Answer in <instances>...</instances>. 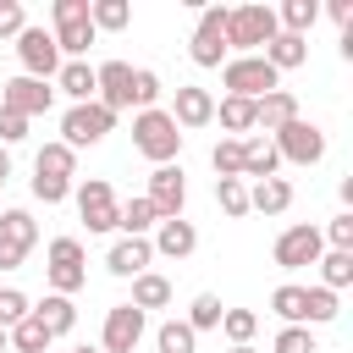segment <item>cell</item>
Returning <instances> with one entry per match:
<instances>
[{"label":"cell","mask_w":353,"mask_h":353,"mask_svg":"<svg viewBox=\"0 0 353 353\" xmlns=\"http://www.w3.org/2000/svg\"><path fill=\"white\" fill-rule=\"evenodd\" d=\"M276 11L270 6H226V61L232 55H259L276 39Z\"/></svg>","instance_id":"cell-1"},{"label":"cell","mask_w":353,"mask_h":353,"mask_svg":"<svg viewBox=\"0 0 353 353\" xmlns=\"http://www.w3.org/2000/svg\"><path fill=\"white\" fill-rule=\"evenodd\" d=\"M132 149L143 154V160H154V165H176V154H182V127L154 105V110H138L132 116Z\"/></svg>","instance_id":"cell-2"},{"label":"cell","mask_w":353,"mask_h":353,"mask_svg":"<svg viewBox=\"0 0 353 353\" xmlns=\"http://www.w3.org/2000/svg\"><path fill=\"white\" fill-rule=\"evenodd\" d=\"M72 176H77V154H72L61 138L44 143V149L33 154V199H39V204L72 199Z\"/></svg>","instance_id":"cell-3"},{"label":"cell","mask_w":353,"mask_h":353,"mask_svg":"<svg viewBox=\"0 0 353 353\" xmlns=\"http://www.w3.org/2000/svg\"><path fill=\"white\" fill-rule=\"evenodd\" d=\"M50 17H55V50H61V61H83L88 55V44L99 39L94 33V22H88V0H55L50 6Z\"/></svg>","instance_id":"cell-4"},{"label":"cell","mask_w":353,"mask_h":353,"mask_svg":"<svg viewBox=\"0 0 353 353\" xmlns=\"http://www.w3.org/2000/svg\"><path fill=\"white\" fill-rule=\"evenodd\" d=\"M44 281H50V292H61V298H72V292L88 281V254H83L77 237H50V248H44Z\"/></svg>","instance_id":"cell-5"},{"label":"cell","mask_w":353,"mask_h":353,"mask_svg":"<svg viewBox=\"0 0 353 353\" xmlns=\"http://www.w3.org/2000/svg\"><path fill=\"white\" fill-rule=\"evenodd\" d=\"M110 127H116V116H110L99 99H88V105H66V116H61V143L77 154V149L105 143V138H110Z\"/></svg>","instance_id":"cell-6"},{"label":"cell","mask_w":353,"mask_h":353,"mask_svg":"<svg viewBox=\"0 0 353 353\" xmlns=\"http://www.w3.org/2000/svg\"><path fill=\"white\" fill-rule=\"evenodd\" d=\"M221 88H226L232 99H265L270 88H281V77L265 66V55H232V61L221 66Z\"/></svg>","instance_id":"cell-7"},{"label":"cell","mask_w":353,"mask_h":353,"mask_svg":"<svg viewBox=\"0 0 353 353\" xmlns=\"http://www.w3.org/2000/svg\"><path fill=\"white\" fill-rule=\"evenodd\" d=\"M188 61L193 66H226V6H204L188 39Z\"/></svg>","instance_id":"cell-8"},{"label":"cell","mask_w":353,"mask_h":353,"mask_svg":"<svg viewBox=\"0 0 353 353\" xmlns=\"http://www.w3.org/2000/svg\"><path fill=\"white\" fill-rule=\"evenodd\" d=\"M17 61H22V77L55 83V72H61V50H55V33L28 22V28L17 33Z\"/></svg>","instance_id":"cell-9"},{"label":"cell","mask_w":353,"mask_h":353,"mask_svg":"<svg viewBox=\"0 0 353 353\" xmlns=\"http://www.w3.org/2000/svg\"><path fill=\"white\" fill-rule=\"evenodd\" d=\"M270 143H276V160H287V165H320L325 160V132L303 116L287 121L281 132H270Z\"/></svg>","instance_id":"cell-10"},{"label":"cell","mask_w":353,"mask_h":353,"mask_svg":"<svg viewBox=\"0 0 353 353\" xmlns=\"http://www.w3.org/2000/svg\"><path fill=\"white\" fill-rule=\"evenodd\" d=\"M72 199H77V215H83V226L88 232H116V193H110V182L105 176H88V182H72Z\"/></svg>","instance_id":"cell-11"},{"label":"cell","mask_w":353,"mask_h":353,"mask_svg":"<svg viewBox=\"0 0 353 353\" xmlns=\"http://www.w3.org/2000/svg\"><path fill=\"white\" fill-rule=\"evenodd\" d=\"M320 254H325V237H320V226H309V221L287 226V232L276 237V248H270V259H276L281 270H303V265H314Z\"/></svg>","instance_id":"cell-12"},{"label":"cell","mask_w":353,"mask_h":353,"mask_svg":"<svg viewBox=\"0 0 353 353\" xmlns=\"http://www.w3.org/2000/svg\"><path fill=\"white\" fill-rule=\"evenodd\" d=\"M149 204H154V215L160 221H176L182 210H188V176H182V165H154L149 171V193H143Z\"/></svg>","instance_id":"cell-13"},{"label":"cell","mask_w":353,"mask_h":353,"mask_svg":"<svg viewBox=\"0 0 353 353\" xmlns=\"http://www.w3.org/2000/svg\"><path fill=\"white\" fill-rule=\"evenodd\" d=\"M138 342H143V309H132V303L105 309V325H99V353H132Z\"/></svg>","instance_id":"cell-14"},{"label":"cell","mask_w":353,"mask_h":353,"mask_svg":"<svg viewBox=\"0 0 353 353\" xmlns=\"http://www.w3.org/2000/svg\"><path fill=\"white\" fill-rule=\"evenodd\" d=\"M50 105H55V88L39 83V77H22V72H17L11 83H0V110H17V116L33 121V116H44Z\"/></svg>","instance_id":"cell-15"},{"label":"cell","mask_w":353,"mask_h":353,"mask_svg":"<svg viewBox=\"0 0 353 353\" xmlns=\"http://www.w3.org/2000/svg\"><path fill=\"white\" fill-rule=\"evenodd\" d=\"M176 127H182V138L193 132V127H210L215 121V94L210 88H199V83H176V94H171V110H165Z\"/></svg>","instance_id":"cell-16"},{"label":"cell","mask_w":353,"mask_h":353,"mask_svg":"<svg viewBox=\"0 0 353 353\" xmlns=\"http://www.w3.org/2000/svg\"><path fill=\"white\" fill-rule=\"evenodd\" d=\"M94 99H99L110 116H121V110L132 105V66H127V61H99V66H94Z\"/></svg>","instance_id":"cell-17"},{"label":"cell","mask_w":353,"mask_h":353,"mask_svg":"<svg viewBox=\"0 0 353 353\" xmlns=\"http://www.w3.org/2000/svg\"><path fill=\"white\" fill-rule=\"evenodd\" d=\"M149 265H154V248H149V237H116V243L105 248V270H110V276H121V281L143 276Z\"/></svg>","instance_id":"cell-18"},{"label":"cell","mask_w":353,"mask_h":353,"mask_svg":"<svg viewBox=\"0 0 353 353\" xmlns=\"http://www.w3.org/2000/svg\"><path fill=\"white\" fill-rule=\"evenodd\" d=\"M149 248H154L160 259H188V254L199 248V226H193L188 215H176V221H160V226L149 232Z\"/></svg>","instance_id":"cell-19"},{"label":"cell","mask_w":353,"mask_h":353,"mask_svg":"<svg viewBox=\"0 0 353 353\" xmlns=\"http://www.w3.org/2000/svg\"><path fill=\"white\" fill-rule=\"evenodd\" d=\"M303 110H298V94L292 88H270L265 99H254V127H265V132H281L287 121H298Z\"/></svg>","instance_id":"cell-20"},{"label":"cell","mask_w":353,"mask_h":353,"mask_svg":"<svg viewBox=\"0 0 353 353\" xmlns=\"http://www.w3.org/2000/svg\"><path fill=\"white\" fill-rule=\"evenodd\" d=\"M33 314H39V325H44L55 342L77 331V303H72V298H61V292H44V298L33 303Z\"/></svg>","instance_id":"cell-21"},{"label":"cell","mask_w":353,"mask_h":353,"mask_svg":"<svg viewBox=\"0 0 353 353\" xmlns=\"http://www.w3.org/2000/svg\"><path fill=\"white\" fill-rule=\"evenodd\" d=\"M259 55H265V66L281 77V72H298V66L309 61V39H298V33H276Z\"/></svg>","instance_id":"cell-22"},{"label":"cell","mask_w":353,"mask_h":353,"mask_svg":"<svg viewBox=\"0 0 353 353\" xmlns=\"http://www.w3.org/2000/svg\"><path fill=\"white\" fill-rule=\"evenodd\" d=\"M248 210H259V215H287V210H292V182H287V176L248 182Z\"/></svg>","instance_id":"cell-23"},{"label":"cell","mask_w":353,"mask_h":353,"mask_svg":"<svg viewBox=\"0 0 353 353\" xmlns=\"http://www.w3.org/2000/svg\"><path fill=\"white\" fill-rule=\"evenodd\" d=\"M50 88L66 94L72 105H88V99H94V66H88V61H61V72H55Z\"/></svg>","instance_id":"cell-24"},{"label":"cell","mask_w":353,"mask_h":353,"mask_svg":"<svg viewBox=\"0 0 353 353\" xmlns=\"http://www.w3.org/2000/svg\"><path fill=\"white\" fill-rule=\"evenodd\" d=\"M281 171V160H276V143L270 138H243V182H265V176H276Z\"/></svg>","instance_id":"cell-25"},{"label":"cell","mask_w":353,"mask_h":353,"mask_svg":"<svg viewBox=\"0 0 353 353\" xmlns=\"http://www.w3.org/2000/svg\"><path fill=\"white\" fill-rule=\"evenodd\" d=\"M154 226H160V215H154V204H149L143 193H132V199L116 210V232H121V237H149Z\"/></svg>","instance_id":"cell-26"},{"label":"cell","mask_w":353,"mask_h":353,"mask_svg":"<svg viewBox=\"0 0 353 353\" xmlns=\"http://www.w3.org/2000/svg\"><path fill=\"white\" fill-rule=\"evenodd\" d=\"M127 303L143 309V314H149V309H165V303H171V281H165L160 270H143V276H132V298H127Z\"/></svg>","instance_id":"cell-27"},{"label":"cell","mask_w":353,"mask_h":353,"mask_svg":"<svg viewBox=\"0 0 353 353\" xmlns=\"http://www.w3.org/2000/svg\"><path fill=\"white\" fill-rule=\"evenodd\" d=\"M314 22H320V0H281V11H276V28L298 33V39H309Z\"/></svg>","instance_id":"cell-28"},{"label":"cell","mask_w":353,"mask_h":353,"mask_svg":"<svg viewBox=\"0 0 353 353\" xmlns=\"http://www.w3.org/2000/svg\"><path fill=\"white\" fill-rule=\"evenodd\" d=\"M0 237L33 254V243H39V221H33V210H22V204H17V210H0Z\"/></svg>","instance_id":"cell-29"},{"label":"cell","mask_w":353,"mask_h":353,"mask_svg":"<svg viewBox=\"0 0 353 353\" xmlns=\"http://www.w3.org/2000/svg\"><path fill=\"white\" fill-rule=\"evenodd\" d=\"M314 265H320V287H325V292H342V287H353V254H342V248H325Z\"/></svg>","instance_id":"cell-30"},{"label":"cell","mask_w":353,"mask_h":353,"mask_svg":"<svg viewBox=\"0 0 353 353\" xmlns=\"http://www.w3.org/2000/svg\"><path fill=\"white\" fill-rule=\"evenodd\" d=\"M6 336H11V353H50V347H55V336H50V331L39 325V314L17 320V325H11Z\"/></svg>","instance_id":"cell-31"},{"label":"cell","mask_w":353,"mask_h":353,"mask_svg":"<svg viewBox=\"0 0 353 353\" xmlns=\"http://www.w3.org/2000/svg\"><path fill=\"white\" fill-rule=\"evenodd\" d=\"M88 22H94V33H121L132 22V6L127 0H88Z\"/></svg>","instance_id":"cell-32"},{"label":"cell","mask_w":353,"mask_h":353,"mask_svg":"<svg viewBox=\"0 0 353 353\" xmlns=\"http://www.w3.org/2000/svg\"><path fill=\"white\" fill-rule=\"evenodd\" d=\"M215 121L226 127V138H243V132H254V99H221L215 105Z\"/></svg>","instance_id":"cell-33"},{"label":"cell","mask_w":353,"mask_h":353,"mask_svg":"<svg viewBox=\"0 0 353 353\" xmlns=\"http://www.w3.org/2000/svg\"><path fill=\"white\" fill-rule=\"evenodd\" d=\"M154 347L160 353H199V336H193L188 320H160L154 325Z\"/></svg>","instance_id":"cell-34"},{"label":"cell","mask_w":353,"mask_h":353,"mask_svg":"<svg viewBox=\"0 0 353 353\" xmlns=\"http://www.w3.org/2000/svg\"><path fill=\"white\" fill-rule=\"evenodd\" d=\"M215 204H221V215L243 221L248 215V182L243 176H215Z\"/></svg>","instance_id":"cell-35"},{"label":"cell","mask_w":353,"mask_h":353,"mask_svg":"<svg viewBox=\"0 0 353 353\" xmlns=\"http://www.w3.org/2000/svg\"><path fill=\"white\" fill-rule=\"evenodd\" d=\"M270 314H276L281 325H303V287H298V281H281V287L270 292Z\"/></svg>","instance_id":"cell-36"},{"label":"cell","mask_w":353,"mask_h":353,"mask_svg":"<svg viewBox=\"0 0 353 353\" xmlns=\"http://www.w3.org/2000/svg\"><path fill=\"white\" fill-rule=\"evenodd\" d=\"M221 314H226V303H221L215 292H199V298L188 303V314H182V320H188V325H193V336H199V331H221Z\"/></svg>","instance_id":"cell-37"},{"label":"cell","mask_w":353,"mask_h":353,"mask_svg":"<svg viewBox=\"0 0 353 353\" xmlns=\"http://www.w3.org/2000/svg\"><path fill=\"white\" fill-rule=\"evenodd\" d=\"M342 309H336V292L325 287H303V325H331Z\"/></svg>","instance_id":"cell-38"},{"label":"cell","mask_w":353,"mask_h":353,"mask_svg":"<svg viewBox=\"0 0 353 353\" xmlns=\"http://www.w3.org/2000/svg\"><path fill=\"white\" fill-rule=\"evenodd\" d=\"M221 331H226V342H232V347H243V342H254L259 314H254V309H226V314H221Z\"/></svg>","instance_id":"cell-39"},{"label":"cell","mask_w":353,"mask_h":353,"mask_svg":"<svg viewBox=\"0 0 353 353\" xmlns=\"http://www.w3.org/2000/svg\"><path fill=\"white\" fill-rule=\"evenodd\" d=\"M160 94H165V83H160V72H149V66H138V72H132V105H138V110H154V105H160Z\"/></svg>","instance_id":"cell-40"},{"label":"cell","mask_w":353,"mask_h":353,"mask_svg":"<svg viewBox=\"0 0 353 353\" xmlns=\"http://www.w3.org/2000/svg\"><path fill=\"white\" fill-rule=\"evenodd\" d=\"M210 165H215V176H243V138H221L210 149Z\"/></svg>","instance_id":"cell-41"},{"label":"cell","mask_w":353,"mask_h":353,"mask_svg":"<svg viewBox=\"0 0 353 353\" xmlns=\"http://www.w3.org/2000/svg\"><path fill=\"white\" fill-rule=\"evenodd\" d=\"M28 314H33V298L17 292V287H0V331H11V325L28 320Z\"/></svg>","instance_id":"cell-42"},{"label":"cell","mask_w":353,"mask_h":353,"mask_svg":"<svg viewBox=\"0 0 353 353\" xmlns=\"http://www.w3.org/2000/svg\"><path fill=\"white\" fill-rule=\"evenodd\" d=\"M276 353H320V342H314L309 325H281L276 331Z\"/></svg>","instance_id":"cell-43"},{"label":"cell","mask_w":353,"mask_h":353,"mask_svg":"<svg viewBox=\"0 0 353 353\" xmlns=\"http://www.w3.org/2000/svg\"><path fill=\"white\" fill-rule=\"evenodd\" d=\"M320 237H325V248H342V254H353V210H342V215H331Z\"/></svg>","instance_id":"cell-44"},{"label":"cell","mask_w":353,"mask_h":353,"mask_svg":"<svg viewBox=\"0 0 353 353\" xmlns=\"http://www.w3.org/2000/svg\"><path fill=\"white\" fill-rule=\"evenodd\" d=\"M28 28V11H22V0H0V39H17Z\"/></svg>","instance_id":"cell-45"},{"label":"cell","mask_w":353,"mask_h":353,"mask_svg":"<svg viewBox=\"0 0 353 353\" xmlns=\"http://www.w3.org/2000/svg\"><path fill=\"white\" fill-rule=\"evenodd\" d=\"M22 138H28V116L0 110V149H11V143H22Z\"/></svg>","instance_id":"cell-46"},{"label":"cell","mask_w":353,"mask_h":353,"mask_svg":"<svg viewBox=\"0 0 353 353\" xmlns=\"http://www.w3.org/2000/svg\"><path fill=\"white\" fill-rule=\"evenodd\" d=\"M320 11H325V17L336 22V28H353V0H325Z\"/></svg>","instance_id":"cell-47"},{"label":"cell","mask_w":353,"mask_h":353,"mask_svg":"<svg viewBox=\"0 0 353 353\" xmlns=\"http://www.w3.org/2000/svg\"><path fill=\"white\" fill-rule=\"evenodd\" d=\"M22 259H28V248H17V243H6V237H0V270H17Z\"/></svg>","instance_id":"cell-48"},{"label":"cell","mask_w":353,"mask_h":353,"mask_svg":"<svg viewBox=\"0 0 353 353\" xmlns=\"http://www.w3.org/2000/svg\"><path fill=\"white\" fill-rule=\"evenodd\" d=\"M11 182V149H0V188Z\"/></svg>","instance_id":"cell-49"},{"label":"cell","mask_w":353,"mask_h":353,"mask_svg":"<svg viewBox=\"0 0 353 353\" xmlns=\"http://www.w3.org/2000/svg\"><path fill=\"white\" fill-rule=\"evenodd\" d=\"M0 353H11V336H6V331H0Z\"/></svg>","instance_id":"cell-50"},{"label":"cell","mask_w":353,"mask_h":353,"mask_svg":"<svg viewBox=\"0 0 353 353\" xmlns=\"http://www.w3.org/2000/svg\"><path fill=\"white\" fill-rule=\"evenodd\" d=\"M232 353H259V347H254V342H243V347H232Z\"/></svg>","instance_id":"cell-51"},{"label":"cell","mask_w":353,"mask_h":353,"mask_svg":"<svg viewBox=\"0 0 353 353\" xmlns=\"http://www.w3.org/2000/svg\"><path fill=\"white\" fill-rule=\"evenodd\" d=\"M66 353H99V347H66Z\"/></svg>","instance_id":"cell-52"},{"label":"cell","mask_w":353,"mask_h":353,"mask_svg":"<svg viewBox=\"0 0 353 353\" xmlns=\"http://www.w3.org/2000/svg\"><path fill=\"white\" fill-rule=\"evenodd\" d=\"M50 353H66V347H50Z\"/></svg>","instance_id":"cell-53"}]
</instances>
